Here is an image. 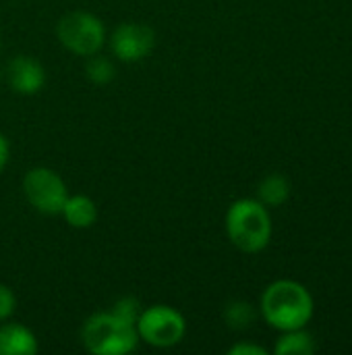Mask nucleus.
Instances as JSON below:
<instances>
[{"instance_id":"f257e3e1","label":"nucleus","mask_w":352,"mask_h":355,"mask_svg":"<svg viewBox=\"0 0 352 355\" xmlns=\"http://www.w3.org/2000/svg\"><path fill=\"white\" fill-rule=\"evenodd\" d=\"M261 314L282 333L305 329L313 316V297L297 281H276L261 295Z\"/></svg>"},{"instance_id":"0eeeda50","label":"nucleus","mask_w":352,"mask_h":355,"mask_svg":"<svg viewBox=\"0 0 352 355\" xmlns=\"http://www.w3.org/2000/svg\"><path fill=\"white\" fill-rule=\"evenodd\" d=\"M156 46V31L145 23H122L110 35V48L122 62L143 60Z\"/></svg>"},{"instance_id":"4468645a","label":"nucleus","mask_w":352,"mask_h":355,"mask_svg":"<svg viewBox=\"0 0 352 355\" xmlns=\"http://www.w3.org/2000/svg\"><path fill=\"white\" fill-rule=\"evenodd\" d=\"M85 75H87L93 83L106 85V83H110V81L116 77V69H114V62H112L108 56H102V54L98 52V54L87 56Z\"/></svg>"},{"instance_id":"2eb2a0df","label":"nucleus","mask_w":352,"mask_h":355,"mask_svg":"<svg viewBox=\"0 0 352 355\" xmlns=\"http://www.w3.org/2000/svg\"><path fill=\"white\" fill-rule=\"evenodd\" d=\"M112 312L118 314L120 318H124V320L137 324L139 314H141V304H139V300H135V297H122V300H118V302L114 304Z\"/></svg>"},{"instance_id":"9b49d317","label":"nucleus","mask_w":352,"mask_h":355,"mask_svg":"<svg viewBox=\"0 0 352 355\" xmlns=\"http://www.w3.org/2000/svg\"><path fill=\"white\" fill-rule=\"evenodd\" d=\"M257 196H259V202L263 206H270V208H278L282 206L288 196H290V185L286 181L284 175L280 173H274V175H268L259 187H257Z\"/></svg>"},{"instance_id":"f8f14e48","label":"nucleus","mask_w":352,"mask_h":355,"mask_svg":"<svg viewBox=\"0 0 352 355\" xmlns=\"http://www.w3.org/2000/svg\"><path fill=\"white\" fill-rule=\"evenodd\" d=\"M315 349L317 347H315L313 337L305 333L303 329L286 331L274 347V352L278 355H311L315 354Z\"/></svg>"},{"instance_id":"39448f33","label":"nucleus","mask_w":352,"mask_h":355,"mask_svg":"<svg viewBox=\"0 0 352 355\" xmlns=\"http://www.w3.org/2000/svg\"><path fill=\"white\" fill-rule=\"evenodd\" d=\"M135 327H137V335L141 341L160 349L178 345L187 333L185 316L176 308L164 306V304L141 310Z\"/></svg>"},{"instance_id":"a211bd4d","label":"nucleus","mask_w":352,"mask_h":355,"mask_svg":"<svg viewBox=\"0 0 352 355\" xmlns=\"http://www.w3.org/2000/svg\"><path fill=\"white\" fill-rule=\"evenodd\" d=\"M8 158H10V146H8V139L0 133V173L6 168Z\"/></svg>"},{"instance_id":"20e7f679","label":"nucleus","mask_w":352,"mask_h":355,"mask_svg":"<svg viewBox=\"0 0 352 355\" xmlns=\"http://www.w3.org/2000/svg\"><path fill=\"white\" fill-rule=\"evenodd\" d=\"M58 42L77 56L98 54L106 44V27L104 23L85 10L66 12L56 25Z\"/></svg>"},{"instance_id":"ddd939ff","label":"nucleus","mask_w":352,"mask_h":355,"mask_svg":"<svg viewBox=\"0 0 352 355\" xmlns=\"http://www.w3.org/2000/svg\"><path fill=\"white\" fill-rule=\"evenodd\" d=\"M255 308L249 302H230L224 310V320L234 331H247L255 322Z\"/></svg>"},{"instance_id":"7ed1b4c3","label":"nucleus","mask_w":352,"mask_h":355,"mask_svg":"<svg viewBox=\"0 0 352 355\" xmlns=\"http://www.w3.org/2000/svg\"><path fill=\"white\" fill-rule=\"evenodd\" d=\"M81 339L85 349L93 355L131 354L139 343L137 327L120 318L112 310L89 316L83 324Z\"/></svg>"},{"instance_id":"1a4fd4ad","label":"nucleus","mask_w":352,"mask_h":355,"mask_svg":"<svg viewBox=\"0 0 352 355\" xmlns=\"http://www.w3.org/2000/svg\"><path fill=\"white\" fill-rule=\"evenodd\" d=\"M37 349V339L27 327L19 322L0 327V355H33Z\"/></svg>"},{"instance_id":"6e6552de","label":"nucleus","mask_w":352,"mask_h":355,"mask_svg":"<svg viewBox=\"0 0 352 355\" xmlns=\"http://www.w3.org/2000/svg\"><path fill=\"white\" fill-rule=\"evenodd\" d=\"M6 81L12 92L21 96H33L44 87L46 71L39 60L21 54L6 64Z\"/></svg>"},{"instance_id":"dca6fc26","label":"nucleus","mask_w":352,"mask_h":355,"mask_svg":"<svg viewBox=\"0 0 352 355\" xmlns=\"http://www.w3.org/2000/svg\"><path fill=\"white\" fill-rule=\"evenodd\" d=\"M17 310V295L8 285L0 283V322L8 320Z\"/></svg>"},{"instance_id":"f03ea898","label":"nucleus","mask_w":352,"mask_h":355,"mask_svg":"<svg viewBox=\"0 0 352 355\" xmlns=\"http://www.w3.org/2000/svg\"><path fill=\"white\" fill-rule=\"evenodd\" d=\"M226 233L234 248L245 254H257L272 239V218L268 206L259 200H237L226 212Z\"/></svg>"},{"instance_id":"423d86ee","label":"nucleus","mask_w":352,"mask_h":355,"mask_svg":"<svg viewBox=\"0 0 352 355\" xmlns=\"http://www.w3.org/2000/svg\"><path fill=\"white\" fill-rule=\"evenodd\" d=\"M23 193L27 202L41 214H60L68 198L66 183L48 166H35L25 173Z\"/></svg>"},{"instance_id":"9d476101","label":"nucleus","mask_w":352,"mask_h":355,"mask_svg":"<svg viewBox=\"0 0 352 355\" xmlns=\"http://www.w3.org/2000/svg\"><path fill=\"white\" fill-rule=\"evenodd\" d=\"M60 214L64 216L68 227H73V229H89L98 220V206H95V202L91 198L77 193V196L66 198Z\"/></svg>"},{"instance_id":"f3484780","label":"nucleus","mask_w":352,"mask_h":355,"mask_svg":"<svg viewBox=\"0 0 352 355\" xmlns=\"http://www.w3.org/2000/svg\"><path fill=\"white\" fill-rule=\"evenodd\" d=\"M230 355H268V352L259 345H253V343H239V345H232L228 349Z\"/></svg>"}]
</instances>
